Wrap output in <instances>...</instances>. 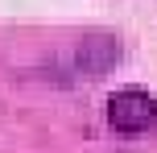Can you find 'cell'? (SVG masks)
I'll return each mask as SVG.
<instances>
[{
	"instance_id": "1",
	"label": "cell",
	"mask_w": 157,
	"mask_h": 153,
	"mask_svg": "<svg viewBox=\"0 0 157 153\" xmlns=\"http://www.w3.org/2000/svg\"><path fill=\"white\" fill-rule=\"evenodd\" d=\"M108 120L116 132H145L157 120V99L145 87H120L108 95Z\"/></svg>"
},
{
	"instance_id": "2",
	"label": "cell",
	"mask_w": 157,
	"mask_h": 153,
	"mask_svg": "<svg viewBox=\"0 0 157 153\" xmlns=\"http://www.w3.org/2000/svg\"><path fill=\"white\" fill-rule=\"evenodd\" d=\"M116 58H120V41L112 37V33H103V29H99V33H87V37L78 41V66L91 71V75L112 71Z\"/></svg>"
}]
</instances>
